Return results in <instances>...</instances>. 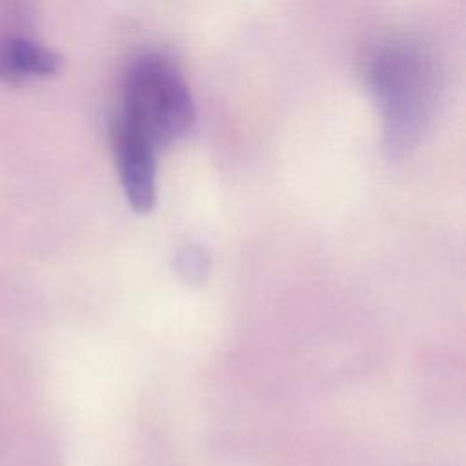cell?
I'll return each instance as SVG.
<instances>
[{
	"label": "cell",
	"instance_id": "277c9868",
	"mask_svg": "<svg viewBox=\"0 0 466 466\" xmlns=\"http://www.w3.org/2000/svg\"><path fill=\"white\" fill-rule=\"evenodd\" d=\"M60 56L25 35H0V71L5 75H35L56 69Z\"/></svg>",
	"mask_w": 466,
	"mask_h": 466
},
{
	"label": "cell",
	"instance_id": "6da1fadb",
	"mask_svg": "<svg viewBox=\"0 0 466 466\" xmlns=\"http://www.w3.org/2000/svg\"><path fill=\"white\" fill-rule=\"evenodd\" d=\"M364 75L382 113L386 147L406 149L424 131L437 102L433 55L419 40L391 36L370 51Z\"/></svg>",
	"mask_w": 466,
	"mask_h": 466
},
{
	"label": "cell",
	"instance_id": "7a4b0ae2",
	"mask_svg": "<svg viewBox=\"0 0 466 466\" xmlns=\"http://www.w3.org/2000/svg\"><path fill=\"white\" fill-rule=\"evenodd\" d=\"M113 118L157 149L182 137L195 120V104L177 64L160 53L137 56L126 71L122 106Z\"/></svg>",
	"mask_w": 466,
	"mask_h": 466
},
{
	"label": "cell",
	"instance_id": "5b68a950",
	"mask_svg": "<svg viewBox=\"0 0 466 466\" xmlns=\"http://www.w3.org/2000/svg\"><path fill=\"white\" fill-rule=\"evenodd\" d=\"M206 266H208V258L204 255V251L200 248H186L178 258H177V268H178V273L184 277V279H200L206 271Z\"/></svg>",
	"mask_w": 466,
	"mask_h": 466
},
{
	"label": "cell",
	"instance_id": "3957f363",
	"mask_svg": "<svg viewBox=\"0 0 466 466\" xmlns=\"http://www.w3.org/2000/svg\"><path fill=\"white\" fill-rule=\"evenodd\" d=\"M111 146L127 202L137 211L151 209L157 200V147L116 118L111 122Z\"/></svg>",
	"mask_w": 466,
	"mask_h": 466
}]
</instances>
